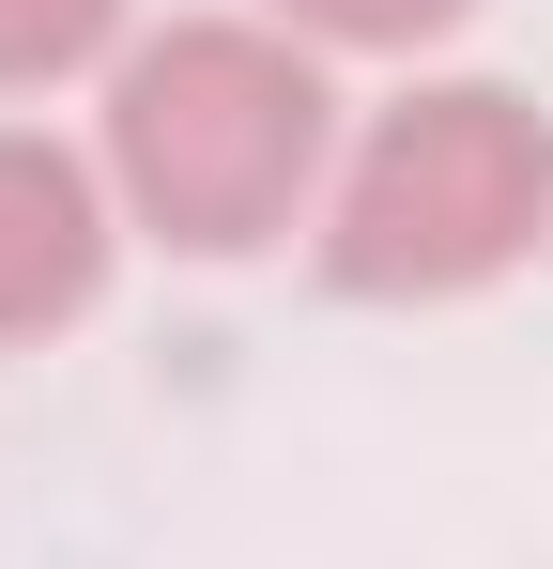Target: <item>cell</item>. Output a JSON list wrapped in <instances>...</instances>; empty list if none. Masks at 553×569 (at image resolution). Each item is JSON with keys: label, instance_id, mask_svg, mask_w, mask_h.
<instances>
[{"label": "cell", "instance_id": "6da1fadb", "mask_svg": "<svg viewBox=\"0 0 553 569\" xmlns=\"http://www.w3.org/2000/svg\"><path fill=\"white\" fill-rule=\"evenodd\" d=\"M108 200L123 231H154L184 262H247L276 231H308L339 186V93L323 47L276 16H170L108 62Z\"/></svg>", "mask_w": 553, "mask_h": 569}, {"label": "cell", "instance_id": "7a4b0ae2", "mask_svg": "<svg viewBox=\"0 0 553 569\" xmlns=\"http://www.w3.org/2000/svg\"><path fill=\"white\" fill-rule=\"evenodd\" d=\"M539 231H553V123L507 78H415L400 108L354 123L323 186V278L384 308H446L539 262Z\"/></svg>", "mask_w": 553, "mask_h": 569}, {"label": "cell", "instance_id": "3957f363", "mask_svg": "<svg viewBox=\"0 0 553 569\" xmlns=\"http://www.w3.org/2000/svg\"><path fill=\"white\" fill-rule=\"evenodd\" d=\"M123 262V200L108 154L47 139V123H0V339H62Z\"/></svg>", "mask_w": 553, "mask_h": 569}, {"label": "cell", "instance_id": "277c9868", "mask_svg": "<svg viewBox=\"0 0 553 569\" xmlns=\"http://www.w3.org/2000/svg\"><path fill=\"white\" fill-rule=\"evenodd\" d=\"M123 62V0H0V93H47Z\"/></svg>", "mask_w": 553, "mask_h": 569}, {"label": "cell", "instance_id": "5b68a950", "mask_svg": "<svg viewBox=\"0 0 553 569\" xmlns=\"http://www.w3.org/2000/svg\"><path fill=\"white\" fill-rule=\"evenodd\" d=\"M461 16L476 0H276V31H308V47H431Z\"/></svg>", "mask_w": 553, "mask_h": 569}]
</instances>
